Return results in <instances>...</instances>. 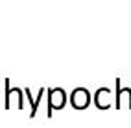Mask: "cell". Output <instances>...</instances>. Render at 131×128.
I'll return each instance as SVG.
<instances>
[{
	"label": "cell",
	"instance_id": "cell-1",
	"mask_svg": "<svg viewBox=\"0 0 131 128\" xmlns=\"http://www.w3.org/2000/svg\"><path fill=\"white\" fill-rule=\"evenodd\" d=\"M91 93L89 89H85V87H76L72 93H70V97H68V100H70V104L76 108V109H85L87 106L91 104Z\"/></svg>",
	"mask_w": 131,
	"mask_h": 128
},
{
	"label": "cell",
	"instance_id": "cell-2",
	"mask_svg": "<svg viewBox=\"0 0 131 128\" xmlns=\"http://www.w3.org/2000/svg\"><path fill=\"white\" fill-rule=\"evenodd\" d=\"M67 100H68V97L61 87H54L48 91V104L52 109H61L67 104Z\"/></svg>",
	"mask_w": 131,
	"mask_h": 128
},
{
	"label": "cell",
	"instance_id": "cell-3",
	"mask_svg": "<svg viewBox=\"0 0 131 128\" xmlns=\"http://www.w3.org/2000/svg\"><path fill=\"white\" fill-rule=\"evenodd\" d=\"M94 98H96V106H98V108H109L111 102H113L111 89H107V87L98 89V91H96V95H94Z\"/></svg>",
	"mask_w": 131,
	"mask_h": 128
}]
</instances>
